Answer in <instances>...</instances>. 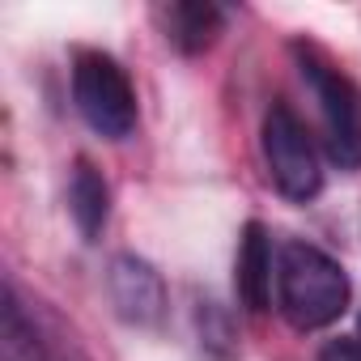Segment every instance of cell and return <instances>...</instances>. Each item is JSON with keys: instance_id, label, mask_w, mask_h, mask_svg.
I'll use <instances>...</instances> for the list:
<instances>
[{"instance_id": "5b68a950", "label": "cell", "mask_w": 361, "mask_h": 361, "mask_svg": "<svg viewBox=\"0 0 361 361\" xmlns=\"http://www.w3.org/2000/svg\"><path fill=\"white\" fill-rule=\"evenodd\" d=\"M106 289H111V302H115L119 319H128L136 327L157 323L161 310H166V285H161V276L153 272V264H145L136 255H115L111 259Z\"/></svg>"}, {"instance_id": "30bf717a", "label": "cell", "mask_w": 361, "mask_h": 361, "mask_svg": "<svg viewBox=\"0 0 361 361\" xmlns=\"http://www.w3.org/2000/svg\"><path fill=\"white\" fill-rule=\"evenodd\" d=\"M319 361H361V340H331L323 344Z\"/></svg>"}, {"instance_id": "ba28073f", "label": "cell", "mask_w": 361, "mask_h": 361, "mask_svg": "<svg viewBox=\"0 0 361 361\" xmlns=\"http://www.w3.org/2000/svg\"><path fill=\"white\" fill-rule=\"evenodd\" d=\"M161 26H166V39L178 47V51H204L213 47V39L221 35L226 26V9L209 5V0H178V5H166L161 13Z\"/></svg>"}, {"instance_id": "6da1fadb", "label": "cell", "mask_w": 361, "mask_h": 361, "mask_svg": "<svg viewBox=\"0 0 361 361\" xmlns=\"http://www.w3.org/2000/svg\"><path fill=\"white\" fill-rule=\"evenodd\" d=\"M276 302L298 331H319L344 314L348 276L327 251L310 243H285L276 251Z\"/></svg>"}, {"instance_id": "277c9868", "label": "cell", "mask_w": 361, "mask_h": 361, "mask_svg": "<svg viewBox=\"0 0 361 361\" xmlns=\"http://www.w3.org/2000/svg\"><path fill=\"white\" fill-rule=\"evenodd\" d=\"M264 161H268V174L285 200L306 204L319 196L323 170H319L314 140H310L306 123L285 102H272V111L264 115Z\"/></svg>"}, {"instance_id": "8992f818", "label": "cell", "mask_w": 361, "mask_h": 361, "mask_svg": "<svg viewBox=\"0 0 361 361\" xmlns=\"http://www.w3.org/2000/svg\"><path fill=\"white\" fill-rule=\"evenodd\" d=\"M238 298L251 314H264L272 302V238L259 221L243 230L238 247Z\"/></svg>"}, {"instance_id": "52a82bcc", "label": "cell", "mask_w": 361, "mask_h": 361, "mask_svg": "<svg viewBox=\"0 0 361 361\" xmlns=\"http://www.w3.org/2000/svg\"><path fill=\"white\" fill-rule=\"evenodd\" d=\"M0 357L5 361H56L39 323L26 314L13 281H5V293H0Z\"/></svg>"}, {"instance_id": "3957f363", "label": "cell", "mask_w": 361, "mask_h": 361, "mask_svg": "<svg viewBox=\"0 0 361 361\" xmlns=\"http://www.w3.org/2000/svg\"><path fill=\"white\" fill-rule=\"evenodd\" d=\"M73 102L81 111V119L106 136V140H123L136 128V90L128 81V73L119 68V60L102 56V51H81L73 64Z\"/></svg>"}, {"instance_id": "9c48e42d", "label": "cell", "mask_w": 361, "mask_h": 361, "mask_svg": "<svg viewBox=\"0 0 361 361\" xmlns=\"http://www.w3.org/2000/svg\"><path fill=\"white\" fill-rule=\"evenodd\" d=\"M68 213L81 230L85 243H94L111 217V188H106V178L90 166V161H77L73 170V183H68Z\"/></svg>"}, {"instance_id": "8fae6325", "label": "cell", "mask_w": 361, "mask_h": 361, "mask_svg": "<svg viewBox=\"0 0 361 361\" xmlns=\"http://www.w3.org/2000/svg\"><path fill=\"white\" fill-rule=\"evenodd\" d=\"M357 340H361V323H357Z\"/></svg>"}, {"instance_id": "7a4b0ae2", "label": "cell", "mask_w": 361, "mask_h": 361, "mask_svg": "<svg viewBox=\"0 0 361 361\" xmlns=\"http://www.w3.org/2000/svg\"><path fill=\"white\" fill-rule=\"evenodd\" d=\"M293 56H298L302 81L310 85V94L319 102L327 157L340 170H361V90L340 68H331L319 51H310V47L298 43Z\"/></svg>"}]
</instances>
